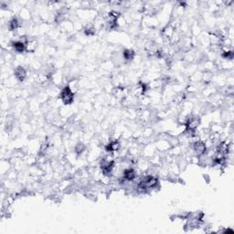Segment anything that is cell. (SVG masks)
Here are the masks:
<instances>
[{
    "instance_id": "cell-2",
    "label": "cell",
    "mask_w": 234,
    "mask_h": 234,
    "mask_svg": "<svg viewBox=\"0 0 234 234\" xmlns=\"http://www.w3.org/2000/svg\"><path fill=\"white\" fill-rule=\"evenodd\" d=\"M61 98L64 104H70L72 102L73 99H74V95H73V93L71 92L70 88L69 86H66L62 90V92L61 93Z\"/></svg>"
},
{
    "instance_id": "cell-1",
    "label": "cell",
    "mask_w": 234,
    "mask_h": 234,
    "mask_svg": "<svg viewBox=\"0 0 234 234\" xmlns=\"http://www.w3.org/2000/svg\"><path fill=\"white\" fill-rule=\"evenodd\" d=\"M156 183H157V179L156 178L152 177V176H149V177H146L141 180V182L138 185V188L145 190L147 188L155 187L156 185Z\"/></svg>"
},
{
    "instance_id": "cell-5",
    "label": "cell",
    "mask_w": 234,
    "mask_h": 234,
    "mask_svg": "<svg viewBox=\"0 0 234 234\" xmlns=\"http://www.w3.org/2000/svg\"><path fill=\"white\" fill-rule=\"evenodd\" d=\"M124 178L126 179V180H133L135 178H136V172L134 169L132 168H129V169H126L124 173Z\"/></svg>"
},
{
    "instance_id": "cell-7",
    "label": "cell",
    "mask_w": 234,
    "mask_h": 234,
    "mask_svg": "<svg viewBox=\"0 0 234 234\" xmlns=\"http://www.w3.org/2000/svg\"><path fill=\"white\" fill-rule=\"evenodd\" d=\"M194 149L198 154H203L204 151L206 150V146L202 142H196L194 144Z\"/></svg>"
},
{
    "instance_id": "cell-4",
    "label": "cell",
    "mask_w": 234,
    "mask_h": 234,
    "mask_svg": "<svg viewBox=\"0 0 234 234\" xmlns=\"http://www.w3.org/2000/svg\"><path fill=\"white\" fill-rule=\"evenodd\" d=\"M113 167V161H110V162H104V161L101 164V170L105 175L109 174L112 171Z\"/></svg>"
},
{
    "instance_id": "cell-11",
    "label": "cell",
    "mask_w": 234,
    "mask_h": 234,
    "mask_svg": "<svg viewBox=\"0 0 234 234\" xmlns=\"http://www.w3.org/2000/svg\"><path fill=\"white\" fill-rule=\"evenodd\" d=\"M198 125V121L197 119H192V120H190L187 126L191 129V130H194L197 126Z\"/></svg>"
},
{
    "instance_id": "cell-8",
    "label": "cell",
    "mask_w": 234,
    "mask_h": 234,
    "mask_svg": "<svg viewBox=\"0 0 234 234\" xmlns=\"http://www.w3.org/2000/svg\"><path fill=\"white\" fill-rule=\"evenodd\" d=\"M119 143L118 142H112V143H110L107 146H106V150L107 151H115V150H117L119 148Z\"/></svg>"
},
{
    "instance_id": "cell-12",
    "label": "cell",
    "mask_w": 234,
    "mask_h": 234,
    "mask_svg": "<svg viewBox=\"0 0 234 234\" xmlns=\"http://www.w3.org/2000/svg\"><path fill=\"white\" fill-rule=\"evenodd\" d=\"M84 149V145L82 144H79L77 146H76V151H77V153H81L82 150Z\"/></svg>"
},
{
    "instance_id": "cell-9",
    "label": "cell",
    "mask_w": 234,
    "mask_h": 234,
    "mask_svg": "<svg viewBox=\"0 0 234 234\" xmlns=\"http://www.w3.org/2000/svg\"><path fill=\"white\" fill-rule=\"evenodd\" d=\"M134 55H135L134 50H124V57L125 60H127V61L132 60V59L134 58Z\"/></svg>"
},
{
    "instance_id": "cell-6",
    "label": "cell",
    "mask_w": 234,
    "mask_h": 234,
    "mask_svg": "<svg viewBox=\"0 0 234 234\" xmlns=\"http://www.w3.org/2000/svg\"><path fill=\"white\" fill-rule=\"evenodd\" d=\"M13 48L18 52H23L25 50V44L22 41H15L13 42Z\"/></svg>"
},
{
    "instance_id": "cell-10",
    "label": "cell",
    "mask_w": 234,
    "mask_h": 234,
    "mask_svg": "<svg viewBox=\"0 0 234 234\" xmlns=\"http://www.w3.org/2000/svg\"><path fill=\"white\" fill-rule=\"evenodd\" d=\"M19 27V20L17 19H13L10 22H9V28L10 30H15Z\"/></svg>"
},
{
    "instance_id": "cell-3",
    "label": "cell",
    "mask_w": 234,
    "mask_h": 234,
    "mask_svg": "<svg viewBox=\"0 0 234 234\" xmlns=\"http://www.w3.org/2000/svg\"><path fill=\"white\" fill-rule=\"evenodd\" d=\"M15 74H16V77L19 81H23L27 76V72L23 67H18L16 70H15Z\"/></svg>"
}]
</instances>
